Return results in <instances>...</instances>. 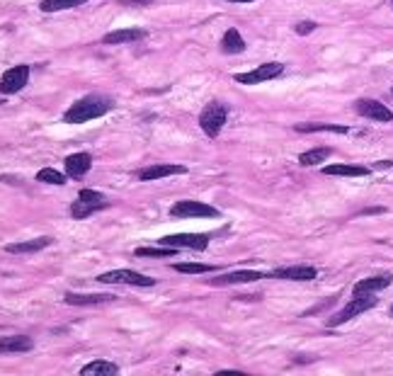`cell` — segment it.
Listing matches in <instances>:
<instances>
[{"label":"cell","mask_w":393,"mask_h":376,"mask_svg":"<svg viewBox=\"0 0 393 376\" xmlns=\"http://www.w3.org/2000/svg\"><path fill=\"white\" fill-rule=\"evenodd\" d=\"M149 36L144 27H121V29H112L102 36V44L116 46V44H131V41H141Z\"/></svg>","instance_id":"14"},{"label":"cell","mask_w":393,"mask_h":376,"mask_svg":"<svg viewBox=\"0 0 393 376\" xmlns=\"http://www.w3.org/2000/svg\"><path fill=\"white\" fill-rule=\"evenodd\" d=\"M51 243H54L51 236H39V238H32V240H17V243L5 245V252H12V255H27V252L44 250Z\"/></svg>","instance_id":"17"},{"label":"cell","mask_w":393,"mask_h":376,"mask_svg":"<svg viewBox=\"0 0 393 376\" xmlns=\"http://www.w3.org/2000/svg\"><path fill=\"white\" fill-rule=\"evenodd\" d=\"M88 0H41L39 10L41 12H61V10H71V8H81Z\"/></svg>","instance_id":"24"},{"label":"cell","mask_w":393,"mask_h":376,"mask_svg":"<svg viewBox=\"0 0 393 376\" xmlns=\"http://www.w3.org/2000/svg\"><path fill=\"white\" fill-rule=\"evenodd\" d=\"M369 168L364 165H347V163H337V165H325L323 175H337V177H367Z\"/></svg>","instance_id":"20"},{"label":"cell","mask_w":393,"mask_h":376,"mask_svg":"<svg viewBox=\"0 0 393 376\" xmlns=\"http://www.w3.org/2000/svg\"><path fill=\"white\" fill-rule=\"evenodd\" d=\"M379 304L377 294H354V299L347 301L345 308H340V311L335 313L333 318H328V328H337V325H345L347 320L362 316V313L372 311L374 306Z\"/></svg>","instance_id":"2"},{"label":"cell","mask_w":393,"mask_h":376,"mask_svg":"<svg viewBox=\"0 0 393 376\" xmlns=\"http://www.w3.org/2000/svg\"><path fill=\"white\" fill-rule=\"evenodd\" d=\"M272 279H287V282H311L318 277V269L311 264H292V267H277L267 272Z\"/></svg>","instance_id":"10"},{"label":"cell","mask_w":393,"mask_h":376,"mask_svg":"<svg viewBox=\"0 0 393 376\" xmlns=\"http://www.w3.org/2000/svg\"><path fill=\"white\" fill-rule=\"evenodd\" d=\"M170 175H187V168L185 165H175V163H158V165H149V168L139 170L141 182H153V180H161V177H170Z\"/></svg>","instance_id":"13"},{"label":"cell","mask_w":393,"mask_h":376,"mask_svg":"<svg viewBox=\"0 0 393 376\" xmlns=\"http://www.w3.org/2000/svg\"><path fill=\"white\" fill-rule=\"evenodd\" d=\"M282 73H284V64H279V61H269V64L257 66V69L248 71V73H236L233 80H236V83H243V85H260V83H265V80L279 78Z\"/></svg>","instance_id":"7"},{"label":"cell","mask_w":393,"mask_h":376,"mask_svg":"<svg viewBox=\"0 0 393 376\" xmlns=\"http://www.w3.org/2000/svg\"><path fill=\"white\" fill-rule=\"evenodd\" d=\"M316 27H318L316 22L306 20V22H299L297 27H294V32H297V34H311V32H313V29H316Z\"/></svg>","instance_id":"29"},{"label":"cell","mask_w":393,"mask_h":376,"mask_svg":"<svg viewBox=\"0 0 393 376\" xmlns=\"http://www.w3.org/2000/svg\"><path fill=\"white\" fill-rule=\"evenodd\" d=\"M97 282L102 285H129V287H153L156 279L136 272V269H109L97 277Z\"/></svg>","instance_id":"6"},{"label":"cell","mask_w":393,"mask_h":376,"mask_svg":"<svg viewBox=\"0 0 393 376\" xmlns=\"http://www.w3.org/2000/svg\"><path fill=\"white\" fill-rule=\"evenodd\" d=\"M393 282V274L391 272H384V274H377V277H367V279H359L357 285L352 287V297L354 294H379L384 289H389Z\"/></svg>","instance_id":"16"},{"label":"cell","mask_w":393,"mask_h":376,"mask_svg":"<svg viewBox=\"0 0 393 376\" xmlns=\"http://www.w3.org/2000/svg\"><path fill=\"white\" fill-rule=\"evenodd\" d=\"M354 112L372 122H384V124L386 122H393V112L379 100H357L354 102Z\"/></svg>","instance_id":"11"},{"label":"cell","mask_w":393,"mask_h":376,"mask_svg":"<svg viewBox=\"0 0 393 376\" xmlns=\"http://www.w3.org/2000/svg\"><path fill=\"white\" fill-rule=\"evenodd\" d=\"M32 347H34V340L27 335L0 337V355H20V352H29Z\"/></svg>","instance_id":"18"},{"label":"cell","mask_w":393,"mask_h":376,"mask_svg":"<svg viewBox=\"0 0 393 376\" xmlns=\"http://www.w3.org/2000/svg\"><path fill=\"white\" fill-rule=\"evenodd\" d=\"M175 272L182 274H204V272H217V264H204V262H175L173 264Z\"/></svg>","instance_id":"25"},{"label":"cell","mask_w":393,"mask_h":376,"mask_svg":"<svg viewBox=\"0 0 393 376\" xmlns=\"http://www.w3.org/2000/svg\"><path fill=\"white\" fill-rule=\"evenodd\" d=\"M112 109H114L112 97H107V95H85L66 109L64 122L66 124H85V122L100 119V117L112 112Z\"/></svg>","instance_id":"1"},{"label":"cell","mask_w":393,"mask_h":376,"mask_svg":"<svg viewBox=\"0 0 393 376\" xmlns=\"http://www.w3.org/2000/svg\"><path fill=\"white\" fill-rule=\"evenodd\" d=\"M226 119H229V104L214 100V102H209L204 109H202L199 127L209 139H217L221 134V129H224V124H226Z\"/></svg>","instance_id":"4"},{"label":"cell","mask_w":393,"mask_h":376,"mask_svg":"<svg viewBox=\"0 0 393 376\" xmlns=\"http://www.w3.org/2000/svg\"><path fill=\"white\" fill-rule=\"evenodd\" d=\"M330 156H333V149H311V151H306V153H301L299 156V163L304 165V168H311V165H318V163H323V160H328Z\"/></svg>","instance_id":"23"},{"label":"cell","mask_w":393,"mask_h":376,"mask_svg":"<svg viewBox=\"0 0 393 376\" xmlns=\"http://www.w3.org/2000/svg\"><path fill=\"white\" fill-rule=\"evenodd\" d=\"M391 316H393V306H391Z\"/></svg>","instance_id":"31"},{"label":"cell","mask_w":393,"mask_h":376,"mask_svg":"<svg viewBox=\"0 0 393 376\" xmlns=\"http://www.w3.org/2000/svg\"><path fill=\"white\" fill-rule=\"evenodd\" d=\"M221 51L224 54H243L245 51V39L241 36V32H238L236 27H231V29H226V34H224V39H221Z\"/></svg>","instance_id":"21"},{"label":"cell","mask_w":393,"mask_h":376,"mask_svg":"<svg viewBox=\"0 0 393 376\" xmlns=\"http://www.w3.org/2000/svg\"><path fill=\"white\" fill-rule=\"evenodd\" d=\"M36 180L39 182H46V184H56V187H61V184H66V175H61L59 170L54 168H44L36 172Z\"/></svg>","instance_id":"28"},{"label":"cell","mask_w":393,"mask_h":376,"mask_svg":"<svg viewBox=\"0 0 393 376\" xmlns=\"http://www.w3.org/2000/svg\"><path fill=\"white\" fill-rule=\"evenodd\" d=\"M170 217L175 219H219V209L196 199H182L170 207Z\"/></svg>","instance_id":"5"},{"label":"cell","mask_w":393,"mask_h":376,"mask_svg":"<svg viewBox=\"0 0 393 376\" xmlns=\"http://www.w3.org/2000/svg\"><path fill=\"white\" fill-rule=\"evenodd\" d=\"M116 297L112 294H73L69 292L64 297V301L69 306H100V304H109V301H114Z\"/></svg>","instance_id":"19"},{"label":"cell","mask_w":393,"mask_h":376,"mask_svg":"<svg viewBox=\"0 0 393 376\" xmlns=\"http://www.w3.org/2000/svg\"><path fill=\"white\" fill-rule=\"evenodd\" d=\"M161 245H170V248H187V250H207L209 248V236L207 233H177V236H163L158 240Z\"/></svg>","instance_id":"9"},{"label":"cell","mask_w":393,"mask_h":376,"mask_svg":"<svg viewBox=\"0 0 393 376\" xmlns=\"http://www.w3.org/2000/svg\"><path fill=\"white\" fill-rule=\"evenodd\" d=\"M180 248H170V245H161V248H136L134 255L136 257H175Z\"/></svg>","instance_id":"27"},{"label":"cell","mask_w":393,"mask_h":376,"mask_svg":"<svg viewBox=\"0 0 393 376\" xmlns=\"http://www.w3.org/2000/svg\"><path fill=\"white\" fill-rule=\"evenodd\" d=\"M299 134H318V132H333V134H347V127H337V124H297L294 127Z\"/></svg>","instance_id":"26"},{"label":"cell","mask_w":393,"mask_h":376,"mask_svg":"<svg viewBox=\"0 0 393 376\" xmlns=\"http://www.w3.org/2000/svg\"><path fill=\"white\" fill-rule=\"evenodd\" d=\"M83 376H114L119 374V367L112 365V362H104V360H95L90 365H85L81 369Z\"/></svg>","instance_id":"22"},{"label":"cell","mask_w":393,"mask_h":376,"mask_svg":"<svg viewBox=\"0 0 393 376\" xmlns=\"http://www.w3.org/2000/svg\"><path fill=\"white\" fill-rule=\"evenodd\" d=\"M64 168H66V175L69 177H83V175H88L90 168H93V156L90 153H71L69 158L64 160Z\"/></svg>","instance_id":"15"},{"label":"cell","mask_w":393,"mask_h":376,"mask_svg":"<svg viewBox=\"0 0 393 376\" xmlns=\"http://www.w3.org/2000/svg\"><path fill=\"white\" fill-rule=\"evenodd\" d=\"M29 80V66L27 64H17L3 73L0 78V92L3 95H17Z\"/></svg>","instance_id":"8"},{"label":"cell","mask_w":393,"mask_h":376,"mask_svg":"<svg viewBox=\"0 0 393 376\" xmlns=\"http://www.w3.org/2000/svg\"><path fill=\"white\" fill-rule=\"evenodd\" d=\"M269 279L267 272H257V269H241V272L231 274H219L217 279H209V285L214 287H231V285H250V282Z\"/></svg>","instance_id":"12"},{"label":"cell","mask_w":393,"mask_h":376,"mask_svg":"<svg viewBox=\"0 0 393 376\" xmlns=\"http://www.w3.org/2000/svg\"><path fill=\"white\" fill-rule=\"evenodd\" d=\"M229 3H253V0H229Z\"/></svg>","instance_id":"30"},{"label":"cell","mask_w":393,"mask_h":376,"mask_svg":"<svg viewBox=\"0 0 393 376\" xmlns=\"http://www.w3.org/2000/svg\"><path fill=\"white\" fill-rule=\"evenodd\" d=\"M107 197L102 192H95V189H81L78 192V199L71 204V217L83 221L88 217H93V214L102 212V209H107Z\"/></svg>","instance_id":"3"}]
</instances>
